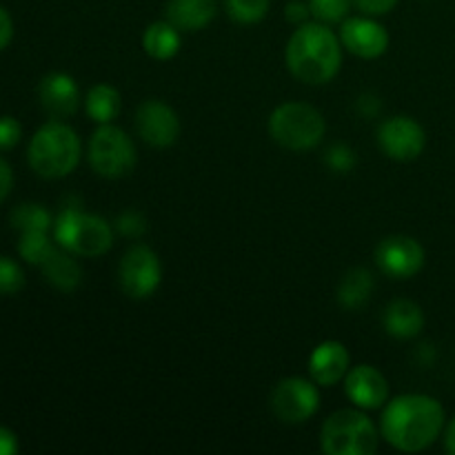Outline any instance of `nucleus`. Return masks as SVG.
Masks as SVG:
<instances>
[{
    "label": "nucleus",
    "mask_w": 455,
    "mask_h": 455,
    "mask_svg": "<svg viewBox=\"0 0 455 455\" xmlns=\"http://www.w3.org/2000/svg\"><path fill=\"white\" fill-rule=\"evenodd\" d=\"M340 38L351 53L367 60L382 56L389 47V34L373 18H349L342 25Z\"/></svg>",
    "instance_id": "obj_13"
},
{
    "label": "nucleus",
    "mask_w": 455,
    "mask_h": 455,
    "mask_svg": "<svg viewBox=\"0 0 455 455\" xmlns=\"http://www.w3.org/2000/svg\"><path fill=\"white\" fill-rule=\"evenodd\" d=\"M89 163L102 178H123L136 167V147L118 127L102 124L89 142Z\"/></svg>",
    "instance_id": "obj_7"
},
{
    "label": "nucleus",
    "mask_w": 455,
    "mask_h": 455,
    "mask_svg": "<svg viewBox=\"0 0 455 455\" xmlns=\"http://www.w3.org/2000/svg\"><path fill=\"white\" fill-rule=\"evenodd\" d=\"M447 449L455 455V420L449 425V429H447Z\"/></svg>",
    "instance_id": "obj_36"
},
{
    "label": "nucleus",
    "mask_w": 455,
    "mask_h": 455,
    "mask_svg": "<svg viewBox=\"0 0 455 455\" xmlns=\"http://www.w3.org/2000/svg\"><path fill=\"white\" fill-rule=\"evenodd\" d=\"M323 449L329 455H371L378 449V431L364 413L342 409L324 422Z\"/></svg>",
    "instance_id": "obj_6"
},
{
    "label": "nucleus",
    "mask_w": 455,
    "mask_h": 455,
    "mask_svg": "<svg viewBox=\"0 0 455 455\" xmlns=\"http://www.w3.org/2000/svg\"><path fill=\"white\" fill-rule=\"evenodd\" d=\"M116 225H118L120 234L132 235V238H136V235H142L147 231L145 218H142L138 212H124L123 216H118Z\"/></svg>",
    "instance_id": "obj_30"
},
{
    "label": "nucleus",
    "mask_w": 455,
    "mask_h": 455,
    "mask_svg": "<svg viewBox=\"0 0 455 455\" xmlns=\"http://www.w3.org/2000/svg\"><path fill=\"white\" fill-rule=\"evenodd\" d=\"M327 164L333 169V172H340V173L351 172V167L355 164L354 149H349L347 145H333L331 149L327 151Z\"/></svg>",
    "instance_id": "obj_28"
},
{
    "label": "nucleus",
    "mask_w": 455,
    "mask_h": 455,
    "mask_svg": "<svg viewBox=\"0 0 455 455\" xmlns=\"http://www.w3.org/2000/svg\"><path fill=\"white\" fill-rule=\"evenodd\" d=\"M136 129L142 140L151 147H172L180 133V120L176 111L160 100H147L136 114Z\"/></svg>",
    "instance_id": "obj_12"
},
{
    "label": "nucleus",
    "mask_w": 455,
    "mask_h": 455,
    "mask_svg": "<svg viewBox=\"0 0 455 455\" xmlns=\"http://www.w3.org/2000/svg\"><path fill=\"white\" fill-rule=\"evenodd\" d=\"M309 13H311L309 3H302V0H291V3L287 4V18L291 22H296V25L305 22Z\"/></svg>",
    "instance_id": "obj_33"
},
{
    "label": "nucleus",
    "mask_w": 455,
    "mask_h": 455,
    "mask_svg": "<svg viewBox=\"0 0 455 455\" xmlns=\"http://www.w3.org/2000/svg\"><path fill=\"white\" fill-rule=\"evenodd\" d=\"M38 96L40 105L44 107V111H47L53 120H62L74 116L80 102V92L76 80L71 78V76L60 74V71L44 76L43 83H40L38 87Z\"/></svg>",
    "instance_id": "obj_14"
},
{
    "label": "nucleus",
    "mask_w": 455,
    "mask_h": 455,
    "mask_svg": "<svg viewBox=\"0 0 455 455\" xmlns=\"http://www.w3.org/2000/svg\"><path fill=\"white\" fill-rule=\"evenodd\" d=\"M25 287V274L20 265L13 262L12 258L0 256V293L3 296H13Z\"/></svg>",
    "instance_id": "obj_27"
},
{
    "label": "nucleus",
    "mask_w": 455,
    "mask_h": 455,
    "mask_svg": "<svg viewBox=\"0 0 455 455\" xmlns=\"http://www.w3.org/2000/svg\"><path fill=\"white\" fill-rule=\"evenodd\" d=\"M87 114L96 123H111L120 114V93L111 84H96L87 93Z\"/></svg>",
    "instance_id": "obj_22"
},
{
    "label": "nucleus",
    "mask_w": 455,
    "mask_h": 455,
    "mask_svg": "<svg viewBox=\"0 0 455 455\" xmlns=\"http://www.w3.org/2000/svg\"><path fill=\"white\" fill-rule=\"evenodd\" d=\"M9 220H12L13 229H18L20 234H25V231L52 229V216H49V212L34 203L18 204V207L12 212V216H9Z\"/></svg>",
    "instance_id": "obj_23"
},
{
    "label": "nucleus",
    "mask_w": 455,
    "mask_h": 455,
    "mask_svg": "<svg viewBox=\"0 0 455 455\" xmlns=\"http://www.w3.org/2000/svg\"><path fill=\"white\" fill-rule=\"evenodd\" d=\"M216 16V0H169L167 20L180 31L204 29Z\"/></svg>",
    "instance_id": "obj_17"
},
{
    "label": "nucleus",
    "mask_w": 455,
    "mask_h": 455,
    "mask_svg": "<svg viewBox=\"0 0 455 455\" xmlns=\"http://www.w3.org/2000/svg\"><path fill=\"white\" fill-rule=\"evenodd\" d=\"M22 127L16 118L12 116H3L0 118V149H12L20 142Z\"/></svg>",
    "instance_id": "obj_29"
},
{
    "label": "nucleus",
    "mask_w": 455,
    "mask_h": 455,
    "mask_svg": "<svg viewBox=\"0 0 455 455\" xmlns=\"http://www.w3.org/2000/svg\"><path fill=\"white\" fill-rule=\"evenodd\" d=\"M320 394L314 382L302 380V378H287L278 382V387L271 394V409L275 418L287 425L305 422L318 411Z\"/></svg>",
    "instance_id": "obj_9"
},
{
    "label": "nucleus",
    "mask_w": 455,
    "mask_h": 455,
    "mask_svg": "<svg viewBox=\"0 0 455 455\" xmlns=\"http://www.w3.org/2000/svg\"><path fill=\"white\" fill-rule=\"evenodd\" d=\"M355 7L367 16H382L398 4V0H354Z\"/></svg>",
    "instance_id": "obj_31"
},
{
    "label": "nucleus",
    "mask_w": 455,
    "mask_h": 455,
    "mask_svg": "<svg viewBox=\"0 0 455 455\" xmlns=\"http://www.w3.org/2000/svg\"><path fill=\"white\" fill-rule=\"evenodd\" d=\"M27 160L38 176L49 180L69 176L80 163V138L69 124L52 120L34 133Z\"/></svg>",
    "instance_id": "obj_3"
},
{
    "label": "nucleus",
    "mask_w": 455,
    "mask_h": 455,
    "mask_svg": "<svg viewBox=\"0 0 455 455\" xmlns=\"http://www.w3.org/2000/svg\"><path fill=\"white\" fill-rule=\"evenodd\" d=\"M40 269H43L44 278H47L53 287L60 289V291H74L80 284V280H83V271H80L78 262H76L69 253L60 251V249H56V251L40 265Z\"/></svg>",
    "instance_id": "obj_19"
},
{
    "label": "nucleus",
    "mask_w": 455,
    "mask_h": 455,
    "mask_svg": "<svg viewBox=\"0 0 455 455\" xmlns=\"http://www.w3.org/2000/svg\"><path fill=\"white\" fill-rule=\"evenodd\" d=\"M229 16L243 25L260 22L269 12V0H227Z\"/></svg>",
    "instance_id": "obj_25"
},
{
    "label": "nucleus",
    "mask_w": 455,
    "mask_h": 455,
    "mask_svg": "<svg viewBox=\"0 0 455 455\" xmlns=\"http://www.w3.org/2000/svg\"><path fill=\"white\" fill-rule=\"evenodd\" d=\"M120 287L133 300L149 298L158 289L160 278H163V267H160L158 256L145 244H136L124 253L118 269Z\"/></svg>",
    "instance_id": "obj_8"
},
{
    "label": "nucleus",
    "mask_w": 455,
    "mask_h": 455,
    "mask_svg": "<svg viewBox=\"0 0 455 455\" xmlns=\"http://www.w3.org/2000/svg\"><path fill=\"white\" fill-rule=\"evenodd\" d=\"M12 187H13L12 167L0 158V203H4V198L12 194Z\"/></svg>",
    "instance_id": "obj_34"
},
{
    "label": "nucleus",
    "mask_w": 455,
    "mask_h": 455,
    "mask_svg": "<svg viewBox=\"0 0 455 455\" xmlns=\"http://www.w3.org/2000/svg\"><path fill=\"white\" fill-rule=\"evenodd\" d=\"M376 262L382 274L391 278H411L425 265V249L420 243L407 235H391L378 244Z\"/></svg>",
    "instance_id": "obj_11"
},
{
    "label": "nucleus",
    "mask_w": 455,
    "mask_h": 455,
    "mask_svg": "<svg viewBox=\"0 0 455 455\" xmlns=\"http://www.w3.org/2000/svg\"><path fill=\"white\" fill-rule=\"evenodd\" d=\"M142 44H145V52L149 53L156 60H169L178 53L180 49V34H178V27L172 22H154V25L147 27L145 36H142Z\"/></svg>",
    "instance_id": "obj_20"
},
{
    "label": "nucleus",
    "mask_w": 455,
    "mask_h": 455,
    "mask_svg": "<svg viewBox=\"0 0 455 455\" xmlns=\"http://www.w3.org/2000/svg\"><path fill=\"white\" fill-rule=\"evenodd\" d=\"M56 251L53 243L49 240V231H25L20 234V243H18V253L22 260L29 265H43L52 253Z\"/></svg>",
    "instance_id": "obj_24"
},
{
    "label": "nucleus",
    "mask_w": 455,
    "mask_h": 455,
    "mask_svg": "<svg viewBox=\"0 0 455 455\" xmlns=\"http://www.w3.org/2000/svg\"><path fill=\"white\" fill-rule=\"evenodd\" d=\"M18 453V438L7 427H0V455H16Z\"/></svg>",
    "instance_id": "obj_35"
},
{
    "label": "nucleus",
    "mask_w": 455,
    "mask_h": 455,
    "mask_svg": "<svg viewBox=\"0 0 455 455\" xmlns=\"http://www.w3.org/2000/svg\"><path fill=\"white\" fill-rule=\"evenodd\" d=\"M342 62L340 43L329 27L307 22L293 31L287 44V65L298 80L324 84L338 74Z\"/></svg>",
    "instance_id": "obj_2"
},
{
    "label": "nucleus",
    "mask_w": 455,
    "mask_h": 455,
    "mask_svg": "<svg viewBox=\"0 0 455 455\" xmlns=\"http://www.w3.org/2000/svg\"><path fill=\"white\" fill-rule=\"evenodd\" d=\"M347 371H349V354H347L345 345L329 340L315 347L309 358V373L314 382L323 387H331L338 380H342Z\"/></svg>",
    "instance_id": "obj_16"
},
{
    "label": "nucleus",
    "mask_w": 455,
    "mask_h": 455,
    "mask_svg": "<svg viewBox=\"0 0 455 455\" xmlns=\"http://www.w3.org/2000/svg\"><path fill=\"white\" fill-rule=\"evenodd\" d=\"M373 291V278L367 269H351L338 289V300L347 309H358Z\"/></svg>",
    "instance_id": "obj_21"
},
{
    "label": "nucleus",
    "mask_w": 455,
    "mask_h": 455,
    "mask_svg": "<svg viewBox=\"0 0 455 455\" xmlns=\"http://www.w3.org/2000/svg\"><path fill=\"white\" fill-rule=\"evenodd\" d=\"M378 142H380L382 151L394 160H407L418 158L425 149V129L407 116H394V118L385 120L378 132Z\"/></svg>",
    "instance_id": "obj_10"
},
{
    "label": "nucleus",
    "mask_w": 455,
    "mask_h": 455,
    "mask_svg": "<svg viewBox=\"0 0 455 455\" xmlns=\"http://www.w3.org/2000/svg\"><path fill=\"white\" fill-rule=\"evenodd\" d=\"M425 327V314L411 300H395L385 311V329L389 336L407 340L416 338Z\"/></svg>",
    "instance_id": "obj_18"
},
{
    "label": "nucleus",
    "mask_w": 455,
    "mask_h": 455,
    "mask_svg": "<svg viewBox=\"0 0 455 455\" xmlns=\"http://www.w3.org/2000/svg\"><path fill=\"white\" fill-rule=\"evenodd\" d=\"M444 425V409L429 395H400L382 413V438L395 449L418 453L431 447Z\"/></svg>",
    "instance_id": "obj_1"
},
{
    "label": "nucleus",
    "mask_w": 455,
    "mask_h": 455,
    "mask_svg": "<svg viewBox=\"0 0 455 455\" xmlns=\"http://www.w3.org/2000/svg\"><path fill=\"white\" fill-rule=\"evenodd\" d=\"M269 132L278 145L291 151L314 149L324 136V118L305 102H284L271 114Z\"/></svg>",
    "instance_id": "obj_5"
},
{
    "label": "nucleus",
    "mask_w": 455,
    "mask_h": 455,
    "mask_svg": "<svg viewBox=\"0 0 455 455\" xmlns=\"http://www.w3.org/2000/svg\"><path fill=\"white\" fill-rule=\"evenodd\" d=\"M345 391L351 403L360 409H380L389 398L385 376L369 364H360L347 373Z\"/></svg>",
    "instance_id": "obj_15"
},
{
    "label": "nucleus",
    "mask_w": 455,
    "mask_h": 455,
    "mask_svg": "<svg viewBox=\"0 0 455 455\" xmlns=\"http://www.w3.org/2000/svg\"><path fill=\"white\" fill-rule=\"evenodd\" d=\"M354 0H309V9L320 22H340L347 18Z\"/></svg>",
    "instance_id": "obj_26"
},
{
    "label": "nucleus",
    "mask_w": 455,
    "mask_h": 455,
    "mask_svg": "<svg viewBox=\"0 0 455 455\" xmlns=\"http://www.w3.org/2000/svg\"><path fill=\"white\" fill-rule=\"evenodd\" d=\"M12 38H13L12 16H9L7 9L0 7V52H3L9 43H12Z\"/></svg>",
    "instance_id": "obj_32"
},
{
    "label": "nucleus",
    "mask_w": 455,
    "mask_h": 455,
    "mask_svg": "<svg viewBox=\"0 0 455 455\" xmlns=\"http://www.w3.org/2000/svg\"><path fill=\"white\" fill-rule=\"evenodd\" d=\"M53 238L67 251L96 258L109 251L114 244V231L93 213H83L78 207H65L53 225Z\"/></svg>",
    "instance_id": "obj_4"
}]
</instances>
